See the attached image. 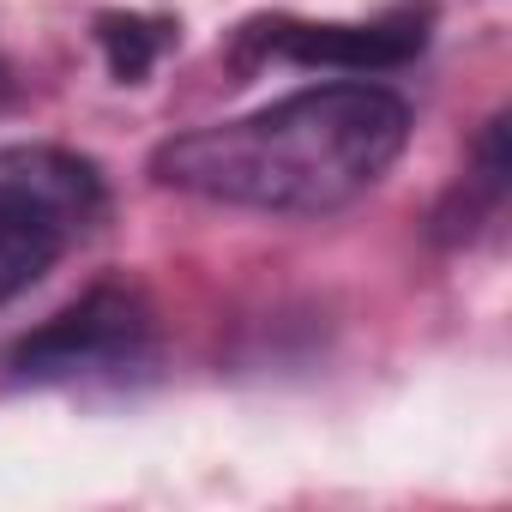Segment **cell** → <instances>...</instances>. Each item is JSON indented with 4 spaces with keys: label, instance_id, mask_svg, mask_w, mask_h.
Here are the masks:
<instances>
[{
    "label": "cell",
    "instance_id": "cell-1",
    "mask_svg": "<svg viewBox=\"0 0 512 512\" xmlns=\"http://www.w3.org/2000/svg\"><path fill=\"white\" fill-rule=\"evenodd\" d=\"M410 139V103L386 85H314L278 97L253 115L175 133L151 151V175L175 193L272 211V217H320L368 193Z\"/></svg>",
    "mask_w": 512,
    "mask_h": 512
},
{
    "label": "cell",
    "instance_id": "cell-2",
    "mask_svg": "<svg viewBox=\"0 0 512 512\" xmlns=\"http://www.w3.org/2000/svg\"><path fill=\"white\" fill-rule=\"evenodd\" d=\"M151 356V308L127 284H97L79 302H67L55 320L25 332L0 368L19 386H67V380H97L139 368Z\"/></svg>",
    "mask_w": 512,
    "mask_h": 512
},
{
    "label": "cell",
    "instance_id": "cell-3",
    "mask_svg": "<svg viewBox=\"0 0 512 512\" xmlns=\"http://www.w3.org/2000/svg\"><path fill=\"white\" fill-rule=\"evenodd\" d=\"M428 43L416 13L374 19V25H308V19H247L235 31V67L290 61L320 73H386L416 61Z\"/></svg>",
    "mask_w": 512,
    "mask_h": 512
},
{
    "label": "cell",
    "instance_id": "cell-4",
    "mask_svg": "<svg viewBox=\"0 0 512 512\" xmlns=\"http://www.w3.org/2000/svg\"><path fill=\"white\" fill-rule=\"evenodd\" d=\"M0 211L73 247L109 211V187L91 157L61 145H0Z\"/></svg>",
    "mask_w": 512,
    "mask_h": 512
},
{
    "label": "cell",
    "instance_id": "cell-5",
    "mask_svg": "<svg viewBox=\"0 0 512 512\" xmlns=\"http://www.w3.org/2000/svg\"><path fill=\"white\" fill-rule=\"evenodd\" d=\"M97 43L109 55V73L121 85H139L163 61V49L175 43V25L169 19H145V13H103L97 19Z\"/></svg>",
    "mask_w": 512,
    "mask_h": 512
},
{
    "label": "cell",
    "instance_id": "cell-6",
    "mask_svg": "<svg viewBox=\"0 0 512 512\" xmlns=\"http://www.w3.org/2000/svg\"><path fill=\"white\" fill-rule=\"evenodd\" d=\"M61 253L67 247L55 235H43V229H31V223H19V217L0 211V308H7L13 296H25L61 260Z\"/></svg>",
    "mask_w": 512,
    "mask_h": 512
},
{
    "label": "cell",
    "instance_id": "cell-7",
    "mask_svg": "<svg viewBox=\"0 0 512 512\" xmlns=\"http://www.w3.org/2000/svg\"><path fill=\"white\" fill-rule=\"evenodd\" d=\"M0 97H7V55H0Z\"/></svg>",
    "mask_w": 512,
    "mask_h": 512
}]
</instances>
